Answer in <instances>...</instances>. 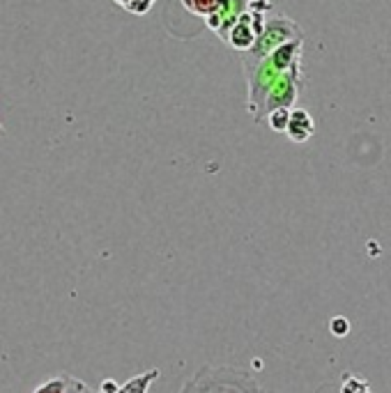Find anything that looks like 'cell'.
Listing matches in <instances>:
<instances>
[{
  "mask_svg": "<svg viewBox=\"0 0 391 393\" xmlns=\"http://www.w3.org/2000/svg\"><path fill=\"white\" fill-rule=\"evenodd\" d=\"M180 393H265L255 379L235 368H200Z\"/></svg>",
  "mask_w": 391,
  "mask_h": 393,
  "instance_id": "1",
  "label": "cell"
},
{
  "mask_svg": "<svg viewBox=\"0 0 391 393\" xmlns=\"http://www.w3.org/2000/svg\"><path fill=\"white\" fill-rule=\"evenodd\" d=\"M313 131H315V124L304 108L290 111V124H288V131H285L288 138L295 143H304L313 136Z\"/></svg>",
  "mask_w": 391,
  "mask_h": 393,
  "instance_id": "2",
  "label": "cell"
},
{
  "mask_svg": "<svg viewBox=\"0 0 391 393\" xmlns=\"http://www.w3.org/2000/svg\"><path fill=\"white\" fill-rule=\"evenodd\" d=\"M159 375H161L159 368H152V370L141 372V375L127 379L125 384L120 387V391H118V393H148V391H150V387L154 384V382L159 379Z\"/></svg>",
  "mask_w": 391,
  "mask_h": 393,
  "instance_id": "3",
  "label": "cell"
},
{
  "mask_svg": "<svg viewBox=\"0 0 391 393\" xmlns=\"http://www.w3.org/2000/svg\"><path fill=\"white\" fill-rule=\"evenodd\" d=\"M182 3H184V7L189 9V12L208 19V16L219 12L221 5H223V0H182Z\"/></svg>",
  "mask_w": 391,
  "mask_h": 393,
  "instance_id": "4",
  "label": "cell"
},
{
  "mask_svg": "<svg viewBox=\"0 0 391 393\" xmlns=\"http://www.w3.org/2000/svg\"><path fill=\"white\" fill-rule=\"evenodd\" d=\"M267 124H270L272 131H288V124H290V111L285 106H279L267 113Z\"/></svg>",
  "mask_w": 391,
  "mask_h": 393,
  "instance_id": "5",
  "label": "cell"
},
{
  "mask_svg": "<svg viewBox=\"0 0 391 393\" xmlns=\"http://www.w3.org/2000/svg\"><path fill=\"white\" fill-rule=\"evenodd\" d=\"M364 391H370V384L366 379L357 377V375H350L345 372L343 375V387H341V393H364Z\"/></svg>",
  "mask_w": 391,
  "mask_h": 393,
  "instance_id": "6",
  "label": "cell"
},
{
  "mask_svg": "<svg viewBox=\"0 0 391 393\" xmlns=\"http://www.w3.org/2000/svg\"><path fill=\"white\" fill-rule=\"evenodd\" d=\"M67 384H69V377L60 375V377H56V379L44 382L42 387H37L35 393H65V391H67Z\"/></svg>",
  "mask_w": 391,
  "mask_h": 393,
  "instance_id": "7",
  "label": "cell"
},
{
  "mask_svg": "<svg viewBox=\"0 0 391 393\" xmlns=\"http://www.w3.org/2000/svg\"><path fill=\"white\" fill-rule=\"evenodd\" d=\"M329 331L336 336V338H345L350 334V322H347V317L343 315H336L332 317V322H329Z\"/></svg>",
  "mask_w": 391,
  "mask_h": 393,
  "instance_id": "8",
  "label": "cell"
},
{
  "mask_svg": "<svg viewBox=\"0 0 391 393\" xmlns=\"http://www.w3.org/2000/svg\"><path fill=\"white\" fill-rule=\"evenodd\" d=\"M152 5H154V0H129L125 9L131 14H146V12H150Z\"/></svg>",
  "mask_w": 391,
  "mask_h": 393,
  "instance_id": "9",
  "label": "cell"
},
{
  "mask_svg": "<svg viewBox=\"0 0 391 393\" xmlns=\"http://www.w3.org/2000/svg\"><path fill=\"white\" fill-rule=\"evenodd\" d=\"M118 391H120V384L116 379H104L97 393H118Z\"/></svg>",
  "mask_w": 391,
  "mask_h": 393,
  "instance_id": "10",
  "label": "cell"
},
{
  "mask_svg": "<svg viewBox=\"0 0 391 393\" xmlns=\"http://www.w3.org/2000/svg\"><path fill=\"white\" fill-rule=\"evenodd\" d=\"M249 3V9H255V12H265V9H270V0H246Z\"/></svg>",
  "mask_w": 391,
  "mask_h": 393,
  "instance_id": "11",
  "label": "cell"
},
{
  "mask_svg": "<svg viewBox=\"0 0 391 393\" xmlns=\"http://www.w3.org/2000/svg\"><path fill=\"white\" fill-rule=\"evenodd\" d=\"M7 136V129H5V124L0 122V138H5Z\"/></svg>",
  "mask_w": 391,
  "mask_h": 393,
  "instance_id": "12",
  "label": "cell"
},
{
  "mask_svg": "<svg viewBox=\"0 0 391 393\" xmlns=\"http://www.w3.org/2000/svg\"><path fill=\"white\" fill-rule=\"evenodd\" d=\"M116 3H118L120 7H127V3H129V0H116Z\"/></svg>",
  "mask_w": 391,
  "mask_h": 393,
  "instance_id": "13",
  "label": "cell"
},
{
  "mask_svg": "<svg viewBox=\"0 0 391 393\" xmlns=\"http://www.w3.org/2000/svg\"><path fill=\"white\" fill-rule=\"evenodd\" d=\"M364 393H370V391H364Z\"/></svg>",
  "mask_w": 391,
  "mask_h": 393,
  "instance_id": "14",
  "label": "cell"
}]
</instances>
